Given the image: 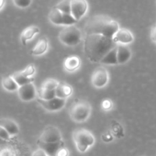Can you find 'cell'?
Returning a JSON list of instances; mask_svg holds the SVG:
<instances>
[{
    "mask_svg": "<svg viewBox=\"0 0 156 156\" xmlns=\"http://www.w3.org/2000/svg\"><path fill=\"white\" fill-rule=\"evenodd\" d=\"M5 2L2 1V0H0V9H2V7L4 6Z\"/></svg>",
    "mask_w": 156,
    "mask_h": 156,
    "instance_id": "cell-33",
    "label": "cell"
},
{
    "mask_svg": "<svg viewBox=\"0 0 156 156\" xmlns=\"http://www.w3.org/2000/svg\"><path fill=\"white\" fill-rule=\"evenodd\" d=\"M32 156H48V155H47V154L42 150V149H38L33 152V154H32Z\"/></svg>",
    "mask_w": 156,
    "mask_h": 156,
    "instance_id": "cell-31",
    "label": "cell"
},
{
    "mask_svg": "<svg viewBox=\"0 0 156 156\" xmlns=\"http://www.w3.org/2000/svg\"><path fill=\"white\" fill-rule=\"evenodd\" d=\"M54 8L59 10L62 13L70 15V1H69V0L60 2Z\"/></svg>",
    "mask_w": 156,
    "mask_h": 156,
    "instance_id": "cell-24",
    "label": "cell"
},
{
    "mask_svg": "<svg viewBox=\"0 0 156 156\" xmlns=\"http://www.w3.org/2000/svg\"><path fill=\"white\" fill-rule=\"evenodd\" d=\"M0 126L4 128L10 136H15L19 132L18 124L11 119H2L0 120Z\"/></svg>",
    "mask_w": 156,
    "mask_h": 156,
    "instance_id": "cell-16",
    "label": "cell"
},
{
    "mask_svg": "<svg viewBox=\"0 0 156 156\" xmlns=\"http://www.w3.org/2000/svg\"><path fill=\"white\" fill-rule=\"evenodd\" d=\"M58 38L62 44L70 47H74L80 43L82 34L76 26L70 25L64 27L60 32Z\"/></svg>",
    "mask_w": 156,
    "mask_h": 156,
    "instance_id": "cell-5",
    "label": "cell"
},
{
    "mask_svg": "<svg viewBox=\"0 0 156 156\" xmlns=\"http://www.w3.org/2000/svg\"><path fill=\"white\" fill-rule=\"evenodd\" d=\"M69 155V151L65 147H62L58 150L57 152L56 156H68Z\"/></svg>",
    "mask_w": 156,
    "mask_h": 156,
    "instance_id": "cell-30",
    "label": "cell"
},
{
    "mask_svg": "<svg viewBox=\"0 0 156 156\" xmlns=\"http://www.w3.org/2000/svg\"><path fill=\"white\" fill-rule=\"evenodd\" d=\"M47 49H48V41H47V38L43 37L37 42V44H35V47L31 51V53L35 56H40V55L45 53Z\"/></svg>",
    "mask_w": 156,
    "mask_h": 156,
    "instance_id": "cell-18",
    "label": "cell"
},
{
    "mask_svg": "<svg viewBox=\"0 0 156 156\" xmlns=\"http://www.w3.org/2000/svg\"><path fill=\"white\" fill-rule=\"evenodd\" d=\"M91 114V106L86 101H76L70 105L69 115L70 119L76 123L86 121Z\"/></svg>",
    "mask_w": 156,
    "mask_h": 156,
    "instance_id": "cell-3",
    "label": "cell"
},
{
    "mask_svg": "<svg viewBox=\"0 0 156 156\" xmlns=\"http://www.w3.org/2000/svg\"><path fill=\"white\" fill-rule=\"evenodd\" d=\"M17 91L19 98L24 101H31L37 97L36 88L32 83L19 87Z\"/></svg>",
    "mask_w": 156,
    "mask_h": 156,
    "instance_id": "cell-11",
    "label": "cell"
},
{
    "mask_svg": "<svg viewBox=\"0 0 156 156\" xmlns=\"http://www.w3.org/2000/svg\"><path fill=\"white\" fill-rule=\"evenodd\" d=\"M35 66L32 65V64H30V65L27 66L25 67L24 70L21 71V73L24 76L28 78H32V76H34V74L35 73Z\"/></svg>",
    "mask_w": 156,
    "mask_h": 156,
    "instance_id": "cell-26",
    "label": "cell"
},
{
    "mask_svg": "<svg viewBox=\"0 0 156 156\" xmlns=\"http://www.w3.org/2000/svg\"><path fill=\"white\" fill-rule=\"evenodd\" d=\"M151 40L153 41V42L155 43L156 44V24L152 27V28H151Z\"/></svg>",
    "mask_w": 156,
    "mask_h": 156,
    "instance_id": "cell-32",
    "label": "cell"
},
{
    "mask_svg": "<svg viewBox=\"0 0 156 156\" xmlns=\"http://www.w3.org/2000/svg\"><path fill=\"white\" fill-rule=\"evenodd\" d=\"M73 139L80 152H86L95 143V138L93 134L85 129L75 130L73 133Z\"/></svg>",
    "mask_w": 156,
    "mask_h": 156,
    "instance_id": "cell-4",
    "label": "cell"
},
{
    "mask_svg": "<svg viewBox=\"0 0 156 156\" xmlns=\"http://www.w3.org/2000/svg\"><path fill=\"white\" fill-rule=\"evenodd\" d=\"M13 3L18 8L24 9V8L28 7L32 3L31 0H14Z\"/></svg>",
    "mask_w": 156,
    "mask_h": 156,
    "instance_id": "cell-27",
    "label": "cell"
},
{
    "mask_svg": "<svg viewBox=\"0 0 156 156\" xmlns=\"http://www.w3.org/2000/svg\"><path fill=\"white\" fill-rule=\"evenodd\" d=\"M38 140L46 143H58L62 140V136L61 131L56 126H48L41 133Z\"/></svg>",
    "mask_w": 156,
    "mask_h": 156,
    "instance_id": "cell-7",
    "label": "cell"
},
{
    "mask_svg": "<svg viewBox=\"0 0 156 156\" xmlns=\"http://www.w3.org/2000/svg\"><path fill=\"white\" fill-rule=\"evenodd\" d=\"M73 92L71 86L68 84H66L64 82H60L58 86L55 89V95L56 98L61 99H67V98L70 97Z\"/></svg>",
    "mask_w": 156,
    "mask_h": 156,
    "instance_id": "cell-15",
    "label": "cell"
},
{
    "mask_svg": "<svg viewBox=\"0 0 156 156\" xmlns=\"http://www.w3.org/2000/svg\"><path fill=\"white\" fill-rule=\"evenodd\" d=\"M117 45L112 38L99 34H90L86 36L84 50L89 60L100 62L104 56Z\"/></svg>",
    "mask_w": 156,
    "mask_h": 156,
    "instance_id": "cell-1",
    "label": "cell"
},
{
    "mask_svg": "<svg viewBox=\"0 0 156 156\" xmlns=\"http://www.w3.org/2000/svg\"><path fill=\"white\" fill-rule=\"evenodd\" d=\"M80 66V59L79 57L75 56H69L65 59L64 62V66L67 71L73 72L77 69Z\"/></svg>",
    "mask_w": 156,
    "mask_h": 156,
    "instance_id": "cell-19",
    "label": "cell"
},
{
    "mask_svg": "<svg viewBox=\"0 0 156 156\" xmlns=\"http://www.w3.org/2000/svg\"><path fill=\"white\" fill-rule=\"evenodd\" d=\"M40 32L39 27L37 26H29V27H26L21 34V41L22 44L26 45L27 41L29 40L32 39L35 35L38 34Z\"/></svg>",
    "mask_w": 156,
    "mask_h": 156,
    "instance_id": "cell-17",
    "label": "cell"
},
{
    "mask_svg": "<svg viewBox=\"0 0 156 156\" xmlns=\"http://www.w3.org/2000/svg\"><path fill=\"white\" fill-rule=\"evenodd\" d=\"M132 56L130 49L126 45L118 44L117 46V62L118 64H124L128 62Z\"/></svg>",
    "mask_w": 156,
    "mask_h": 156,
    "instance_id": "cell-14",
    "label": "cell"
},
{
    "mask_svg": "<svg viewBox=\"0 0 156 156\" xmlns=\"http://www.w3.org/2000/svg\"><path fill=\"white\" fill-rule=\"evenodd\" d=\"M2 87L8 91H18V86L15 82L12 76H6V77L3 78L2 81Z\"/></svg>",
    "mask_w": 156,
    "mask_h": 156,
    "instance_id": "cell-21",
    "label": "cell"
},
{
    "mask_svg": "<svg viewBox=\"0 0 156 156\" xmlns=\"http://www.w3.org/2000/svg\"><path fill=\"white\" fill-rule=\"evenodd\" d=\"M118 46V45H117ZM101 63L105 65H116L117 62V47L110 50L101 60Z\"/></svg>",
    "mask_w": 156,
    "mask_h": 156,
    "instance_id": "cell-20",
    "label": "cell"
},
{
    "mask_svg": "<svg viewBox=\"0 0 156 156\" xmlns=\"http://www.w3.org/2000/svg\"><path fill=\"white\" fill-rule=\"evenodd\" d=\"M119 29L117 21L108 15H94L89 18L84 26L87 35L99 34L112 38Z\"/></svg>",
    "mask_w": 156,
    "mask_h": 156,
    "instance_id": "cell-2",
    "label": "cell"
},
{
    "mask_svg": "<svg viewBox=\"0 0 156 156\" xmlns=\"http://www.w3.org/2000/svg\"><path fill=\"white\" fill-rule=\"evenodd\" d=\"M11 136L8 133L7 131L0 126V139L3 140H9Z\"/></svg>",
    "mask_w": 156,
    "mask_h": 156,
    "instance_id": "cell-28",
    "label": "cell"
},
{
    "mask_svg": "<svg viewBox=\"0 0 156 156\" xmlns=\"http://www.w3.org/2000/svg\"><path fill=\"white\" fill-rule=\"evenodd\" d=\"M116 44L126 45L130 44L134 40V37L129 30L125 28H119L112 37Z\"/></svg>",
    "mask_w": 156,
    "mask_h": 156,
    "instance_id": "cell-12",
    "label": "cell"
},
{
    "mask_svg": "<svg viewBox=\"0 0 156 156\" xmlns=\"http://www.w3.org/2000/svg\"><path fill=\"white\" fill-rule=\"evenodd\" d=\"M60 82L54 79H47L41 85V88L46 90H55Z\"/></svg>",
    "mask_w": 156,
    "mask_h": 156,
    "instance_id": "cell-25",
    "label": "cell"
},
{
    "mask_svg": "<svg viewBox=\"0 0 156 156\" xmlns=\"http://www.w3.org/2000/svg\"><path fill=\"white\" fill-rule=\"evenodd\" d=\"M109 82V73L103 67H98L93 71L91 76L92 85L97 88H103Z\"/></svg>",
    "mask_w": 156,
    "mask_h": 156,
    "instance_id": "cell-8",
    "label": "cell"
},
{
    "mask_svg": "<svg viewBox=\"0 0 156 156\" xmlns=\"http://www.w3.org/2000/svg\"><path fill=\"white\" fill-rule=\"evenodd\" d=\"M37 98H39L43 101H49L56 98L55 95V90H46L43 88H40L38 91H37Z\"/></svg>",
    "mask_w": 156,
    "mask_h": 156,
    "instance_id": "cell-23",
    "label": "cell"
},
{
    "mask_svg": "<svg viewBox=\"0 0 156 156\" xmlns=\"http://www.w3.org/2000/svg\"><path fill=\"white\" fill-rule=\"evenodd\" d=\"M38 146L39 149H42L48 156H56L57 152L60 149L64 147V142L61 141L54 143H46L38 140Z\"/></svg>",
    "mask_w": 156,
    "mask_h": 156,
    "instance_id": "cell-13",
    "label": "cell"
},
{
    "mask_svg": "<svg viewBox=\"0 0 156 156\" xmlns=\"http://www.w3.org/2000/svg\"><path fill=\"white\" fill-rule=\"evenodd\" d=\"M37 101L44 109L47 111L53 112V111H58L62 109L65 105L67 100L54 98L49 101H43L39 98H37Z\"/></svg>",
    "mask_w": 156,
    "mask_h": 156,
    "instance_id": "cell-10",
    "label": "cell"
},
{
    "mask_svg": "<svg viewBox=\"0 0 156 156\" xmlns=\"http://www.w3.org/2000/svg\"><path fill=\"white\" fill-rule=\"evenodd\" d=\"M48 18L50 22L57 25H73L76 22V20L72 17L71 15L64 14L59 10L53 8L50 12Z\"/></svg>",
    "mask_w": 156,
    "mask_h": 156,
    "instance_id": "cell-6",
    "label": "cell"
},
{
    "mask_svg": "<svg viewBox=\"0 0 156 156\" xmlns=\"http://www.w3.org/2000/svg\"><path fill=\"white\" fill-rule=\"evenodd\" d=\"M88 10V4L84 0L70 1V15L76 21H79Z\"/></svg>",
    "mask_w": 156,
    "mask_h": 156,
    "instance_id": "cell-9",
    "label": "cell"
},
{
    "mask_svg": "<svg viewBox=\"0 0 156 156\" xmlns=\"http://www.w3.org/2000/svg\"><path fill=\"white\" fill-rule=\"evenodd\" d=\"M113 107V104H112L111 101L110 100H104L102 102V108H103L104 110H110Z\"/></svg>",
    "mask_w": 156,
    "mask_h": 156,
    "instance_id": "cell-29",
    "label": "cell"
},
{
    "mask_svg": "<svg viewBox=\"0 0 156 156\" xmlns=\"http://www.w3.org/2000/svg\"><path fill=\"white\" fill-rule=\"evenodd\" d=\"M12 77V79L15 80V82H16L17 85L19 87L23 86L24 85H27V84L32 83L34 82L33 78H28L25 76H23L21 73V72H17V73H14L12 76H11Z\"/></svg>",
    "mask_w": 156,
    "mask_h": 156,
    "instance_id": "cell-22",
    "label": "cell"
}]
</instances>
